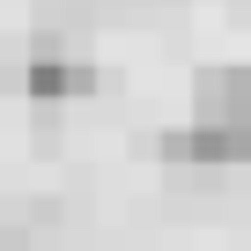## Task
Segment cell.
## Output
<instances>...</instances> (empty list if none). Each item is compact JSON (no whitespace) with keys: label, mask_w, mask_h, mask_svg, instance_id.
<instances>
[{"label":"cell","mask_w":251,"mask_h":251,"mask_svg":"<svg viewBox=\"0 0 251 251\" xmlns=\"http://www.w3.org/2000/svg\"><path fill=\"white\" fill-rule=\"evenodd\" d=\"M0 251H30V236L23 229H0Z\"/></svg>","instance_id":"277c9868"},{"label":"cell","mask_w":251,"mask_h":251,"mask_svg":"<svg viewBox=\"0 0 251 251\" xmlns=\"http://www.w3.org/2000/svg\"><path fill=\"white\" fill-rule=\"evenodd\" d=\"M23 89L37 96V103H59V96H89L96 89V67H81V59H30V74H23Z\"/></svg>","instance_id":"3957f363"},{"label":"cell","mask_w":251,"mask_h":251,"mask_svg":"<svg viewBox=\"0 0 251 251\" xmlns=\"http://www.w3.org/2000/svg\"><path fill=\"white\" fill-rule=\"evenodd\" d=\"M170 163H207V170H229V163H251V133L236 126H185V133L163 141Z\"/></svg>","instance_id":"7a4b0ae2"},{"label":"cell","mask_w":251,"mask_h":251,"mask_svg":"<svg viewBox=\"0 0 251 251\" xmlns=\"http://www.w3.org/2000/svg\"><path fill=\"white\" fill-rule=\"evenodd\" d=\"M192 126H236V133H251V67H207L192 81Z\"/></svg>","instance_id":"6da1fadb"}]
</instances>
